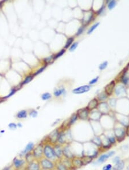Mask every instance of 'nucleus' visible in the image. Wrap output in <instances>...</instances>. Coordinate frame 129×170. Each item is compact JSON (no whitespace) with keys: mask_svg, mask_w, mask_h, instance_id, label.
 Returning <instances> with one entry per match:
<instances>
[{"mask_svg":"<svg viewBox=\"0 0 129 170\" xmlns=\"http://www.w3.org/2000/svg\"><path fill=\"white\" fill-rule=\"evenodd\" d=\"M112 167H113V165L109 163L103 167L102 170H112Z\"/></svg>","mask_w":129,"mask_h":170,"instance_id":"72a5a7b5","label":"nucleus"},{"mask_svg":"<svg viewBox=\"0 0 129 170\" xmlns=\"http://www.w3.org/2000/svg\"><path fill=\"white\" fill-rule=\"evenodd\" d=\"M54 170H56V169H54Z\"/></svg>","mask_w":129,"mask_h":170,"instance_id":"5fc2aeb1","label":"nucleus"},{"mask_svg":"<svg viewBox=\"0 0 129 170\" xmlns=\"http://www.w3.org/2000/svg\"><path fill=\"white\" fill-rule=\"evenodd\" d=\"M66 93V89L64 88H61L59 89H55L54 94L56 97H59L62 95H64Z\"/></svg>","mask_w":129,"mask_h":170,"instance_id":"393cba45","label":"nucleus"},{"mask_svg":"<svg viewBox=\"0 0 129 170\" xmlns=\"http://www.w3.org/2000/svg\"><path fill=\"white\" fill-rule=\"evenodd\" d=\"M43 147L44 144L42 142H41L38 144L34 146V148L32 151V155H33L34 159L39 160L44 157Z\"/></svg>","mask_w":129,"mask_h":170,"instance_id":"39448f33","label":"nucleus"},{"mask_svg":"<svg viewBox=\"0 0 129 170\" xmlns=\"http://www.w3.org/2000/svg\"><path fill=\"white\" fill-rule=\"evenodd\" d=\"M41 170H47V169H41Z\"/></svg>","mask_w":129,"mask_h":170,"instance_id":"864d4df0","label":"nucleus"},{"mask_svg":"<svg viewBox=\"0 0 129 170\" xmlns=\"http://www.w3.org/2000/svg\"><path fill=\"white\" fill-rule=\"evenodd\" d=\"M80 159H81L83 166H86V165L90 164L94 160L91 156L88 155H83L80 157Z\"/></svg>","mask_w":129,"mask_h":170,"instance_id":"a211bd4d","label":"nucleus"},{"mask_svg":"<svg viewBox=\"0 0 129 170\" xmlns=\"http://www.w3.org/2000/svg\"><path fill=\"white\" fill-rule=\"evenodd\" d=\"M8 127L11 130H15L17 128V124L15 123H10L8 124Z\"/></svg>","mask_w":129,"mask_h":170,"instance_id":"f704fd0d","label":"nucleus"},{"mask_svg":"<svg viewBox=\"0 0 129 170\" xmlns=\"http://www.w3.org/2000/svg\"><path fill=\"white\" fill-rule=\"evenodd\" d=\"M100 137L101 142H102V146H101L100 151H102V150L106 151L111 148L112 146L111 144H110L109 140H108L107 137L106 136V135L104 134V133H102V135H100Z\"/></svg>","mask_w":129,"mask_h":170,"instance_id":"1a4fd4ad","label":"nucleus"},{"mask_svg":"<svg viewBox=\"0 0 129 170\" xmlns=\"http://www.w3.org/2000/svg\"><path fill=\"white\" fill-rule=\"evenodd\" d=\"M55 169L56 170H71L60 159L55 162Z\"/></svg>","mask_w":129,"mask_h":170,"instance_id":"f3484780","label":"nucleus"},{"mask_svg":"<svg viewBox=\"0 0 129 170\" xmlns=\"http://www.w3.org/2000/svg\"><path fill=\"white\" fill-rule=\"evenodd\" d=\"M90 142L92 144L95 145L96 147H97L98 148L100 149L101 146H102V142H101L100 136L95 135V136L91 138V139L90 140Z\"/></svg>","mask_w":129,"mask_h":170,"instance_id":"6ab92c4d","label":"nucleus"},{"mask_svg":"<svg viewBox=\"0 0 129 170\" xmlns=\"http://www.w3.org/2000/svg\"><path fill=\"white\" fill-rule=\"evenodd\" d=\"M114 134L117 143H121L125 139L126 135V130L123 127H115L114 128Z\"/></svg>","mask_w":129,"mask_h":170,"instance_id":"423d86ee","label":"nucleus"},{"mask_svg":"<svg viewBox=\"0 0 129 170\" xmlns=\"http://www.w3.org/2000/svg\"><path fill=\"white\" fill-rule=\"evenodd\" d=\"M39 163L41 169L47 170H54L55 169V162L43 157L39 160Z\"/></svg>","mask_w":129,"mask_h":170,"instance_id":"0eeeda50","label":"nucleus"},{"mask_svg":"<svg viewBox=\"0 0 129 170\" xmlns=\"http://www.w3.org/2000/svg\"><path fill=\"white\" fill-rule=\"evenodd\" d=\"M73 142V139L70 132L64 130L60 131L57 143L62 146H65V145L70 144Z\"/></svg>","mask_w":129,"mask_h":170,"instance_id":"f03ea898","label":"nucleus"},{"mask_svg":"<svg viewBox=\"0 0 129 170\" xmlns=\"http://www.w3.org/2000/svg\"><path fill=\"white\" fill-rule=\"evenodd\" d=\"M53 147H54V152L56 156L58 159H61L63 158V146L59 144L58 143H56L54 145H53Z\"/></svg>","mask_w":129,"mask_h":170,"instance_id":"ddd939ff","label":"nucleus"},{"mask_svg":"<svg viewBox=\"0 0 129 170\" xmlns=\"http://www.w3.org/2000/svg\"><path fill=\"white\" fill-rule=\"evenodd\" d=\"M11 165L15 170H24L27 165V162L24 158L18 156L13 159Z\"/></svg>","mask_w":129,"mask_h":170,"instance_id":"20e7f679","label":"nucleus"},{"mask_svg":"<svg viewBox=\"0 0 129 170\" xmlns=\"http://www.w3.org/2000/svg\"><path fill=\"white\" fill-rule=\"evenodd\" d=\"M78 45V42H75L71 45L70 48V52H73L77 48Z\"/></svg>","mask_w":129,"mask_h":170,"instance_id":"c9c22d12","label":"nucleus"},{"mask_svg":"<svg viewBox=\"0 0 129 170\" xmlns=\"http://www.w3.org/2000/svg\"><path fill=\"white\" fill-rule=\"evenodd\" d=\"M51 97H52L51 95H50L49 93L47 92L42 95V96H41V98H42L43 100H49L51 98Z\"/></svg>","mask_w":129,"mask_h":170,"instance_id":"c756f323","label":"nucleus"},{"mask_svg":"<svg viewBox=\"0 0 129 170\" xmlns=\"http://www.w3.org/2000/svg\"><path fill=\"white\" fill-rule=\"evenodd\" d=\"M37 115H38V112H37V111H36V110H31V111H30L29 113V115L31 117H36L37 116Z\"/></svg>","mask_w":129,"mask_h":170,"instance_id":"473e14b6","label":"nucleus"},{"mask_svg":"<svg viewBox=\"0 0 129 170\" xmlns=\"http://www.w3.org/2000/svg\"><path fill=\"white\" fill-rule=\"evenodd\" d=\"M91 87L89 85H83L75 88L72 90V92L75 94H82L89 91Z\"/></svg>","mask_w":129,"mask_h":170,"instance_id":"dca6fc26","label":"nucleus"},{"mask_svg":"<svg viewBox=\"0 0 129 170\" xmlns=\"http://www.w3.org/2000/svg\"><path fill=\"white\" fill-rule=\"evenodd\" d=\"M33 78V76H29L27 77L25 79V80H24V81L21 84L22 85H24V84H26L29 83L30 81H31L32 79Z\"/></svg>","mask_w":129,"mask_h":170,"instance_id":"2f4dec72","label":"nucleus"},{"mask_svg":"<svg viewBox=\"0 0 129 170\" xmlns=\"http://www.w3.org/2000/svg\"><path fill=\"white\" fill-rule=\"evenodd\" d=\"M24 170H25V169H24Z\"/></svg>","mask_w":129,"mask_h":170,"instance_id":"6e6d98bb","label":"nucleus"},{"mask_svg":"<svg viewBox=\"0 0 129 170\" xmlns=\"http://www.w3.org/2000/svg\"><path fill=\"white\" fill-rule=\"evenodd\" d=\"M105 134V133H104ZM106 136L107 137V138L109 140V142L110 143V144H111L112 146H114V145H115L117 144V139L115 137L114 134V132L113 133H110V135H106Z\"/></svg>","mask_w":129,"mask_h":170,"instance_id":"5701e85b","label":"nucleus"},{"mask_svg":"<svg viewBox=\"0 0 129 170\" xmlns=\"http://www.w3.org/2000/svg\"><path fill=\"white\" fill-rule=\"evenodd\" d=\"M63 157L66 159H68L72 160L73 158L75 157V156L74 154H73L72 149L71 148L70 144L63 146Z\"/></svg>","mask_w":129,"mask_h":170,"instance_id":"9d476101","label":"nucleus"},{"mask_svg":"<svg viewBox=\"0 0 129 170\" xmlns=\"http://www.w3.org/2000/svg\"><path fill=\"white\" fill-rule=\"evenodd\" d=\"M104 10H105V6L103 5L102 7L100 8V9L98 10V11L97 12L98 15H100L101 14H102L103 11H104Z\"/></svg>","mask_w":129,"mask_h":170,"instance_id":"a18cd8bd","label":"nucleus"},{"mask_svg":"<svg viewBox=\"0 0 129 170\" xmlns=\"http://www.w3.org/2000/svg\"><path fill=\"white\" fill-rule=\"evenodd\" d=\"M44 144L43 147V155L44 157L48 159L52 162H55L56 160H58L55 155L54 147L52 144H50L48 143H45L41 141Z\"/></svg>","mask_w":129,"mask_h":170,"instance_id":"f257e3e1","label":"nucleus"},{"mask_svg":"<svg viewBox=\"0 0 129 170\" xmlns=\"http://www.w3.org/2000/svg\"><path fill=\"white\" fill-rule=\"evenodd\" d=\"M84 29H85V26H82L81 27H80V28L78 29V30L77 31V33H76V36H79L82 34V33L83 32L84 30Z\"/></svg>","mask_w":129,"mask_h":170,"instance_id":"58836bf2","label":"nucleus"},{"mask_svg":"<svg viewBox=\"0 0 129 170\" xmlns=\"http://www.w3.org/2000/svg\"><path fill=\"white\" fill-rule=\"evenodd\" d=\"M71 163H72V167L74 170H76L78 169H79L80 168L83 167L82 163L80 157H78V156H75L73 158L72 160H71Z\"/></svg>","mask_w":129,"mask_h":170,"instance_id":"2eb2a0df","label":"nucleus"},{"mask_svg":"<svg viewBox=\"0 0 129 170\" xmlns=\"http://www.w3.org/2000/svg\"><path fill=\"white\" fill-rule=\"evenodd\" d=\"M17 127H18V128H21L22 127V124L21 123H18L17 124Z\"/></svg>","mask_w":129,"mask_h":170,"instance_id":"3c124183","label":"nucleus"},{"mask_svg":"<svg viewBox=\"0 0 129 170\" xmlns=\"http://www.w3.org/2000/svg\"><path fill=\"white\" fill-rule=\"evenodd\" d=\"M78 119V117L77 116L76 113H74V114H73L70 117V120H69V122L68 123V126H71L73 125V124L75 123V122L77 121Z\"/></svg>","mask_w":129,"mask_h":170,"instance_id":"a878e982","label":"nucleus"},{"mask_svg":"<svg viewBox=\"0 0 129 170\" xmlns=\"http://www.w3.org/2000/svg\"><path fill=\"white\" fill-rule=\"evenodd\" d=\"M28 116V112L26 110H21L18 112L16 115V117L17 119H22L26 118Z\"/></svg>","mask_w":129,"mask_h":170,"instance_id":"b1692460","label":"nucleus"},{"mask_svg":"<svg viewBox=\"0 0 129 170\" xmlns=\"http://www.w3.org/2000/svg\"><path fill=\"white\" fill-rule=\"evenodd\" d=\"M41 167L39 160L34 159L31 162L27 163L25 170H41Z\"/></svg>","mask_w":129,"mask_h":170,"instance_id":"9b49d317","label":"nucleus"},{"mask_svg":"<svg viewBox=\"0 0 129 170\" xmlns=\"http://www.w3.org/2000/svg\"><path fill=\"white\" fill-rule=\"evenodd\" d=\"M115 151H110L106 153L102 154V155H100L98 157V160L96 162V164H103V163L106 162L110 158L113 156L115 155Z\"/></svg>","mask_w":129,"mask_h":170,"instance_id":"6e6552de","label":"nucleus"},{"mask_svg":"<svg viewBox=\"0 0 129 170\" xmlns=\"http://www.w3.org/2000/svg\"><path fill=\"white\" fill-rule=\"evenodd\" d=\"M126 135L129 136V127H128L127 130H126Z\"/></svg>","mask_w":129,"mask_h":170,"instance_id":"8fccbe9b","label":"nucleus"},{"mask_svg":"<svg viewBox=\"0 0 129 170\" xmlns=\"http://www.w3.org/2000/svg\"><path fill=\"white\" fill-rule=\"evenodd\" d=\"M2 170H15V169H14V168L13 167L12 165H9V166L5 167Z\"/></svg>","mask_w":129,"mask_h":170,"instance_id":"de8ad7c7","label":"nucleus"},{"mask_svg":"<svg viewBox=\"0 0 129 170\" xmlns=\"http://www.w3.org/2000/svg\"><path fill=\"white\" fill-rule=\"evenodd\" d=\"M4 132H5L4 130H1V131H0V133H1V134H3Z\"/></svg>","mask_w":129,"mask_h":170,"instance_id":"603ef678","label":"nucleus"},{"mask_svg":"<svg viewBox=\"0 0 129 170\" xmlns=\"http://www.w3.org/2000/svg\"><path fill=\"white\" fill-rule=\"evenodd\" d=\"M107 65H108V62L107 61L103 62L102 64H101L99 65V69L100 70L105 69L107 67Z\"/></svg>","mask_w":129,"mask_h":170,"instance_id":"4c0bfd02","label":"nucleus"},{"mask_svg":"<svg viewBox=\"0 0 129 170\" xmlns=\"http://www.w3.org/2000/svg\"><path fill=\"white\" fill-rule=\"evenodd\" d=\"M121 81H122V83L125 84H127L128 81V79L125 76V75H123L121 78Z\"/></svg>","mask_w":129,"mask_h":170,"instance_id":"ea45409f","label":"nucleus"},{"mask_svg":"<svg viewBox=\"0 0 129 170\" xmlns=\"http://www.w3.org/2000/svg\"><path fill=\"white\" fill-rule=\"evenodd\" d=\"M45 67H44L41 68H40V69L37 70V71H36V72H35V73H34V76L38 75V74H40V73H41V72H43V71H44V70L45 69Z\"/></svg>","mask_w":129,"mask_h":170,"instance_id":"c03bdc74","label":"nucleus"},{"mask_svg":"<svg viewBox=\"0 0 129 170\" xmlns=\"http://www.w3.org/2000/svg\"><path fill=\"white\" fill-rule=\"evenodd\" d=\"M121 159L119 156H115V157L112 159V162H113L114 164H115V163H118V162H119Z\"/></svg>","mask_w":129,"mask_h":170,"instance_id":"37998d69","label":"nucleus"},{"mask_svg":"<svg viewBox=\"0 0 129 170\" xmlns=\"http://www.w3.org/2000/svg\"><path fill=\"white\" fill-rule=\"evenodd\" d=\"M73 37H70L67 41V42H66V44L65 45V48H69V47H70L71 45H72V42L73 41Z\"/></svg>","mask_w":129,"mask_h":170,"instance_id":"7c9ffc66","label":"nucleus"},{"mask_svg":"<svg viewBox=\"0 0 129 170\" xmlns=\"http://www.w3.org/2000/svg\"><path fill=\"white\" fill-rule=\"evenodd\" d=\"M34 146H35V145H34L33 143L32 142L28 143L27 144V146H25L24 149L20 152V153H19L18 156L21 158H24L27 153L31 152L32 150H33V149L34 148Z\"/></svg>","mask_w":129,"mask_h":170,"instance_id":"4468645a","label":"nucleus"},{"mask_svg":"<svg viewBox=\"0 0 129 170\" xmlns=\"http://www.w3.org/2000/svg\"><path fill=\"white\" fill-rule=\"evenodd\" d=\"M65 52H66V50L65 49H62L58 53H57L56 55H55V56L54 57V59H57V58H59V57H61L62 55H63V54L65 53Z\"/></svg>","mask_w":129,"mask_h":170,"instance_id":"e433bc0d","label":"nucleus"},{"mask_svg":"<svg viewBox=\"0 0 129 170\" xmlns=\"http://www.w3.org/2000/svg\"><path fill=\"white\" fill-rule=\"evenodd\" d=\"M114 87H115V82L114 81H112L105 87V91H106L105 93H106L107 95H111L112 94V92H113Z\"/></svg>","mask_w":129,"mask_h":170,"instance_id":"412c9836","label":"nucleus"},{"mask_svg":"<svg viewBox=\"0 0 129 170\" xmlns=\"http://www.w3.org/2000/svg\"><path fill=\"white\" fill-rule=\"evenodd\" d=\"M53 57H54V56H50L49 57H48L45 58L44 61L46 62V63H49V62L50 61V60L52 59Z\"/></svg>","mask_w":129,"mask_h":170,"instance_id":"09e8293b","label":"nucleus"},{"mask_svg":"<svg viewBox=\"0 0 129 170\" xmlns=\"http://www.w3.org/2000/svg\"><path fill=\"white\" fill-rule=\"evenodd\" d=\"M99 76L96 77V78H95V79H93V80H91L90 81H89V84H90V85H93V84H94L96 83V82H97V81H98V80H99Z\"/></svg>","mask_w":129,"mask_h":170,"instance_id":"79ce46f5","label":"nucleus"},{"mask_svg":"<svg viewBox=\"0 0 129 170\" xmlns=\"http://www.w3.org/2000/svg\"><path fill=\"white\" fill-rule=\"evenodd\" d=\"M60 131H59V129H56V130L52 131L51 132L49 133V135H48L46 136V138H44L43 140V142L48 143L52 144V146L57 143V140H58Z\"/></svg>","mask_w":129,"mask_h":170,"instance_id":"7ed1b4c3","label":"nucleus"},{"mask_svg":"<svg viewBox=\"0 0 129 170\" xmlns=\"http://www.w3.org/2000/svg\"><path fill=\"white\" fill-rule=\"evenodd\" d=\"M116 4H117L116 1H114V0L110 1L109 2V4H108V8H109L110 10H111L115 7V6Z\"/></svg>","mask_w":129,"mask_h":170,"instance_id":"cd10ccee","label":"nucleus"},{"mask_svg":"<svg viewBox=\"0 0 129 170\" xmlns=\"http://www.w3.org/2000/svg\"><path fill=\"white\" fill-rule=\"evenodd\" d=\"M16 89H13L12 90H11V91L10 92V94H9L8 95V96H6L5 97V98L7 99V98H9V97H10L11 96H12V95H13L14 94H15V93L16 92Z\"/></svg>","mask_w":129,"mask_h":170,"instance_id":"49530a36","label":"nucleus"},{"mask_svg":"<svg viewBox=\"0 0 129 170\" xmlns=\"http://www.w3.org/2000/svg\"><path fill=\"white\" fill-rule=\"evenodd\" d=\"M99 98L100 100H103L107 98V96L105 93H102L100 94L99 95Z\"/></svg>","mask_w":129,"mask_h":170,"instance_id":"a19ab883","label":"nucleus"},{"mask_svg":"<svg viewBox=\"0 0 129 170\" xmlns=\"http://www.w3.org/2000/svg\"><path fill=\"white\" fill-rule=\"evenodd\" d=\"M125 162L124 160H121L118 163L114 164L112 167V170H123L125 168Z\"/></svg>","mask_w":129,"mask_h":170,"instance_id":"aec40b11","label":"nucleus"},{"mask_svg":"<svg viewBox=\"0 0 129 170\" xmlns=\"http://www.w3.org/2000/svg\"><path fill=\"white\" fill-rule=\"evenodd\" d=\"M76 115L79 119L82 120H86L89 116V110L87 108H84L78 110Z\"/></svg>","mask_w":129,"mask_h":170,"instance_id":"f8f14e48","label":"nucleus"},{"mask_svg":"<svg viewBox=\"0 0 129 170\" xmlns=\"http://www.w3.org/2000/svg\"><path fill=\"white\" fill-rule=\"evenodd\" d=\"M97 106H98V101L96 99H94L93 100H92L89 102L87 108H88V110L89 111H90L94 110V109L96 108Z\"/></svg>","mask_w":129,"mask_h":170,"instance_id":"4be33fe9","label":"nucleus"},{"mask_svg":"<svg viewBox=\"0 0 129 170\" xmlns=\"http://www.w3.org/2000/svg\"><path fill=\"white\" fill-rule=\"evenodd\" d=\"M99 22H97V23H96L94 25L92 26L89 29V30L88 31V35H89V34H91L92 33L94 32V30H95L96 28H98V26L99 25Z\"/></svg>","mask_w":129,"mask_h":170,"instance_id":"c85d7f7f","label":"nucleus"},{"mask_svg":"<svg viewBox=\"0 0 129 170\" xmlns=\"http://www.w3.org/2000/svg\"><path fill=\"white\" fill-rule=\"evenodd\" d=\"M24 158L25 159V161H26L27 163H29V162H31V161L33 160L34 159L33 156V155H32V152H29V153H27L26 155H25Z\"/></svg>","mask_w":129,"mask_h":170,"instance_id":"bb28decb","label":"nucleus"}]
</instances>
